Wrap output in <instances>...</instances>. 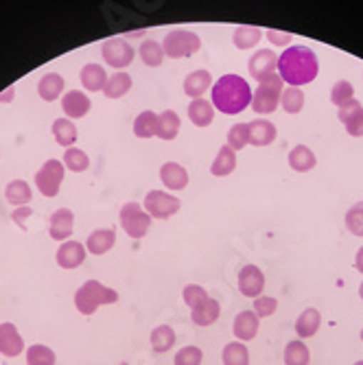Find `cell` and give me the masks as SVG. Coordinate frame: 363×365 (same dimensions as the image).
Listing matches in <instances>:
<instances>
[{"label": "cell", "mask_w": 363, "mask_h": 365, "mask_svg": "<svg viewBox=\"0 0 363 365\" xmlns=\"http://www.w3.org/2000/svg\"><path fill=\"white\" fill-rule=\"evenodd\" d=\"M79 79L88 92H103L106 81H108V73L101 63H86L79 73Z\"/></svg>", "instance_id": "603a6c76"}, {"label": "cell", "mask_w": 363, "mask_h": 365, "mask_svg": "<svg viewBox=\"0 0 363 365\" xmlns=\"http://www.w3.org/2000/svg\"><path fill=\"white\" fill-rule=\"evenodd\" d=\"M278 77L293 88L311 83L319 73L317 55L309 46H289L278 55Z\"/></svg>", "instance_id": "6da1fadb"}, {"label": "cell", "mask_w": 363, "mask_h": 365, "mask_svg": "<svg viewBox=\"0 0 363 365\" xmlns=\"http://www.w3.org/2000/svg\"><path fill=\"white\" fill-rule=\"evenodd\" d=\"M278 309V300L272 295H258L254 297V313L258 315V319L262 317H272Z\"/></svg>", "instance_id": "7dc6e473"}, {"label": "cell", "mask_w": 363, "mask_h": 365, "mask_svg": "<svg viewBox=\"0 0 363 365\" xmlns=\"http://www.w3.org/2000/svg\"><path fill=\"white\" fill-rule=\"evenodd\" d=\"M359 295H361V300H363V282L359 284Z\"/></svg>", "instance_id": "db71d44e"}, {"label": "cell", "mask_w": 363, "mask_h": 365, "mask_svg": "<svg viewBox=\"0 0 363 365\" xmlns=\"http://www.w3.org/2000/svg\"><path fill=\"white\" fill-rule=\"evenodd\" d=\"M33 215V208H29V206H20V208H16L14 212H11V219H14V223L18 225V227H22L24 230V223H26V219Z\"/></svg>", "instance_id": "681fc988"}, {"label": "cell", "mask_w": 363, "mask_h": 365, "mask_svg": "<svg viewBox=\"0 0 363 365\" xmlns=\"http://www.w3.org/2000/svg\"><path fill=\"white\" fill-rule=\"evenodd\" d=\"M339 120L344 123L348 136L352 138H361L363 136V106L352 98L346 106L339 108Z\"/></svg>", "instance_id": "9a60e30c"}, {"label": "cell", "mask_w": 363, "mask_h": 365, "mask_svg": "<svg viewBox=\"0 0 363 365\" xmlns=\"http://www.w3.org/2000/svg\"><path fill=\"white\" fill-rule=\"evenodd\" d=\"M354 269L359 272V274H363V247L357 252V256H354Z\"/></svg>", "instance_id": "816d5d0a"}, {"label": "cell", "mask_w": 363, "mask_h": 365, "mask_svg": "<svg viewBox=\"0 0 363 365\" xmlns=\"http://www.w3.org/2000/svg\"><path fill=\"white\" fill-rule=\"evenodd\" d=\"M206 297H208V291L200 284H186L182 291V300L188 309H195L197 304H202Z\"/></svg>", "instance_id": "bcb514c9"}, {"label": "cell", "mask_w": 363, "mask_h": 365, "mask_svg": "<svg viewBox=\"0 0 363 365\" xmlns=\"http://www.w3.org/2000/svg\"><path fill=\"white\" fill-rule=\"evenodd\" d=\"M354 365H363V361H357V363H354Z\"/></svg>", "instance_id": "11a10c76"}, {"label": "cell", "mask_w": 363, "mask_h": 365, "mask_svg": "<svg viewBox=\"0 0 363 365\" xmlns=\"http://www.w3.org/2000/svg\"><path fill=\"white\" fill-rule=\"evenodd\" d=\"M221 315V304L215 300V297H206L202 304H197L195 309H190V322L195 326H213Z\"/></svg>", "instance_id": "7402d4cb"}, {"label": "cell", "mask_w": 363, "mask_h": 365, "mask_svg": "<svg viewBox=\"0 0 363 365\" xmlns=\"http://www.w3.org/2000/svg\"><path fill=\"white\" fill-rule=\"evenodd\" d=\"M63 167L73 171V173H83L90 169V158L86 151L77 149V147H71L63 151Z\"/></svg>", "instance_id": "ab89813d"}, {"label": "cell", "mask_w": 363, "mask_h": 365, "mask_svg": "<svg viewBox=\"0 0 363 365\" xmlns=\"http://www.w3.org/2000/svg\"><path fill=\"white\" fill-rule=\"evenodd\" d=\"M160 180H162L164 188L184 190L188 186V171L180 162H164L160 167Z\"/></svg>", "instance_id": "e0dca14e"}, {"label": "cell", "mask_w": 363, "mask_h": 365, "mask_svg": "<svg viewBox=\"0 0 363 365\" xmlns=\"http://www.w3.org/2000/svg\"><path fill=\"white\" fill-rule=\"evenodd\" d=\"M63 77L57 75V73H46L40 81H38V94L42 96V101L46 103H53L61 96L63 92Z\"/></svg>", "instance_id": "f1b7e54d"}, {"label": "cell", "mask_w": 363, "mask_h": 365, "mask_svg": "<svg viewBox=\"0 0 363 365\" xmlns=\"http://www.w3.org/2000/svg\"><path fill=\"white\" fill-rule=\"evenodd\" d=\"M311 363V352L302 339L289 341L285 348V365H309Z\"/></svg>", "instance_id": "8d00e7d4"}, {"label": "cell", "mask_w": 363, "mask_h": 365, "mask_svg": "<svg viewBox=\"0 0 363 365\" xmlns=\"http://www.w3.org/2000/svg\"><path fill=\"white\" fill-rule=\"evenodd\" d=\"M262 289H265V274L256 264H245L239 272V291L245 297H258Z\"/></svg>", "instance_id": "4fadbf2b"}, {"label": "cell", "mask_w": 363, "mask_h": 365, "mask_svg": "<svg viewBox=\"0 0 363 365\" xmlns=\"http://www.w3.org/2000/svg\"><path fill=\"white\" fill-rule=\"evenodd\" d=\"M223 365H250V350L243 341H232L223 348Z\"/></svg>", "instance_id": "74e56055"}, {"label": "cell", "mask_w": 363, "mask_h": 365, "mask_svg": "<svg viewBox=\"0 0 363 365\" xmlns=\"http://www.w3.org/2000/svg\"><path fill=\"white\" fill-rule=\"evenodd\" d=\"M202 48V40L197 33L188 31V29H173L164 36L162 42V51L164 57H171V59H182V57H190L197 51Z\"/></svg>", "instance_id": "5b68a950"}, {"label": "cell", "mask_w": 363, "mask_h": 365, "mask_svg": "<svg viewBox=\"0 0 363 365\" xmlns=\"http://www.w3.org/2000/svg\"><path fill=\"white\" fill-rule=\"evenodd\" d=\"M24 352V339L11 322L0 324V354L14 359Z\"/></svg>", "instance_id": "5bb4252c"}, {"label": "cell", "mask_w": 363, "mask_h": 365, "mask_svg": "<svg viewBox=\"0 0 363 365\" xmlns=\"http://www.w3.org/2000/svg\"><path fill=\"white\" fill-rule=\"evenodd\" d=\"M227 147L232 151H241L250 145V125L247 123H237L227 129Z\"/></svg>", "instance_id": "60d3db41"}, {"label": "cell", "mask_w": 363, "mask_h": 365, "mask_svg": "<svg viewBox=\"0 0 363 365\" xmlns=\"http://www.w3.org/2000/svg\"><path fill=\"white\" fill-rule=\"evenodd\" d=\"M73 230H75V215L73 210L68 208H59L51 215V221H48V235L53 241H68L71 235H73Z\"/></svg>", "instance_id": "8fae6325"}, {"label": "cell", "mask_w": 363, "mask_h": 365, "mask_svg": "<svg viewBox=\"0 0 363 365\" xmlns=\"http://www.w3.org/2000/svg\"><path fill=\"white\" fill-rule=\"evenodd\" d=\"M258 326H260V319L254 311H241L232 322V333L239 341L245 344L258 335Z\"/></svg>", "instance_id": "ac0fdd59"}, {"label": "cell", "mask_w": 363, "mask_h": 365, "mask_svg": "<svg viewBox=\"0 0 363 365\" xmlns=\"http://www.w3.org/2000/svg\"><path fill=\"white\" fill-rule=\"evenodd\" d=\"M188 118L195 127H208L215 120V108L206 98H193L188 106Z\"/></svg>", "instance_id": "83f0119b"}, {"label": "cell", "mask_w": 363, "mask_h": 365, "mask_svg": "<svg viewBox=\"0 0 363 365\" xmlns=\"http://www.w3.org/2000/svg\"><path fill=\"white\" fill-rule=\"evenodd\" d=\"M151 348H153V352H158V354H164V352H169L173 346H175V330L171 328V326H167V324H160V326H155L153 330H151Z\"/></svg>", "instance_id": "1f68e13d"}, {"label": "cell", "mask_w": 363, "mask_h": 365, "mask_svg": "<svg viewBox=\"0 0 363 365\" xmlns=\"http://www.w3.org/2000/svg\"><path fill=\"white\" fill-rule=\"evenodd\" d=\"M235 169H237V151H232L227 145H223L217 151V155H215V160L210 164V173L215 178H225V175L232 173Z\"/></svg>", "instance_id": "484cf974"}, {"label": "cell", "mask_w": 363, "mask_h": 365, "mask_svg": "<svg viewBox=\"0 0 363 365\" xmlns=\"http://www.w3.org/2000/svg\"><path fill=\"white\" fill-rule=\"evenodd\" d=\"M92 108L90 96L81 90H71L61 96V110L68 118H83Z\"/></svg>", "instance_id": "2e32d148"}, {"label": "cell", "mask_w": 363, "mask_h": 365, "mask_svg": "<svg viewBox=\"0 0 363 365\" xmlns=\"http://www.w3.org/2000/svg\"><path fill=\"white\" fill-rule=\"evenodd\" d=\"M118 219H121L123 230L127 232V237H131V239H143V237H147V232L151 227V221H153L147 215V210L140 204H136V202L125 204L121 208Z\"/></svg>", "instance_id": "8992f818"}, {"label": "cell", "mask_w": 363, "mask_h": 365, "mask_svg": "<svg viewBox=\"0 0 363 365\" xmlns=\"http://www.w3.org/2000/svg\"><path fill=\"white\" fill-rule=\"evenodd\" d=\"M352 98H354V86L346 79H339L331 90V103L337 106V110H339L342 106L352 101Z\"/></svg>", "instance_id": "ee69618b"}, {"label": "cell", "mask_w": 363, "mask_h": 365, "mask_svg": "<svg viewBox=\"0 0 363 365\" xmlns=\"http://www.w3.org/2000/svg\"><path fill=\"white\" fill-rule=\"evenodd\" d=\"M276 68H278V55L270 48L256 51L247 61V71L256 81H262V79L276 75Z\"/></svg>", "instance_id": "30bf717a"}, {"label": "cell", "mask_w": 363, "mask_h": 365, "mask_svg": "<svg viewBox=\"0 0 363 365\" xmlns=\"http://www.w3.org/2000/svg\"><path fill=\"white\" fill-rule=\"evenodd\" d=\"M57 356L48 346L36 344L26 348V365H55Z\"/></svg>", "instance_id": "b9f144b4"}, {"label": "cell", "mask_w": 363, "mask_h": 365, "mask_svg": "<svg viewBox=\"0 0 363 365\" xmlns=\"http://www.w3.org/2000/svg\"><path fill=\"white\" fill-rule=\"evenodd\" d=\"M138 55H140L143 63L149 66V68H158V66H162V61H164L162 44L155 40H145L138 48Z\"/></svg>", "instance_id": "f35d334b"}, {"label": "cell", "mask_w": 363, "mask_h": 365, "mask_svg": "<svg viewBox=\"0 0 363 365\" xmlns=\"http://www.w3.org/2000/svg\"><path fill=\"white\" fill-rule=\"evenodd\" d=\"M180 116L173 110H164L160 112V129H158V138L162 140H175L180 134Z\"/></svg>", "instance_id": "d590c367"}, {"label": "cell", "mask_w": 363, "mask_h": 365, "mask_svg": "<svg viewBox=\"0 0 363 365\" xmlns=\"http://www.w3.org/2000/svg\"><path fill=\"white\" fill-rule=\"evenodd\" d=\"M86 254H88V250H86L83 243H79V241H63L59 245L57 254H55V260H57V264H59L61 269H77V267H81V264H83Z\"/></svg>", "instance_id": "7c38bea8"}, {"label": "cell", "mask_w": 363, "mask_h": 365, "mask_svg": "<svg viewBox=\"0 0 363 365\" xmlns=\"http://www.w3.org/2000/svg\"><path fill=\"white\" fill-rule=\"evenodd\" d=\"M101 55L110 68H127L134 61L136 51L131 48V44L125 38H110L101 46Z\"/></svg>", "instance_id": "9c48e42d"}, {"label": "cell", "mask_w": 363, "mask_h": 365, "mask_svg": "<svg viewBox=\"0 0 363 365\" xmlns=\"http://www.w3.org/2000/svg\"><path fill=\"white\" fill-rule=\"evenodd\" d=\"M66 178V167L59 160H46L42 169L36 173V186L44 197H57L61 182Z\"/></svg>", "instance_id": "ba28073f"}, {"label": "cell", "mask_w": 363, "mask_h": 365, "mask_svg": "<svg viewBox=\"0 0 363 365\" xmlns=\"http://www.w3.org/2000/svg\"><path fill=\"white\" fill-rule=\"evenodd\" d=\"M147 215L151 219H171L173 215L180 212L182 208V202L180 197L171 195V192H164V190H149L147 197H145V206Z\"/></svg>", "instance_id": "52a82bcc"}, {"label": "cell", "mask_w": 363, "mask_h": 365, "mask_svg": "<svg viewBox=\"0 0 363 365\" xmlns=\"http://www.w3.org/2000/svg\"><path fill=\"white\" fill-rule=\"evenodd\" d=\"M247 125H250V145H254V147H267L278 136V129L272 120L256 118Z\"/></svg>", "instance_id": "ffe728a7"}, {"label": "cell", "mask_w": 363, "mask_h": 365, "mask_svg": "<svg viewBox=\"0 0 363 365\" xmlns=\"http://www.w3.org/2000/svg\"><path fill=\"white\" fill-rule=\"evenodd\" d=\"M305 103H307V96L300 88H285L282 94H280V108L287 112V114H300L305 110Z\"/></svg>", "instance_id": "d6a6232c"}, {"label": "cell", "mask_w": 363, "mask_h": 365, "mask_svg": "<svg viewBox=\"0 0 363 365\" xmlns=\"http://www.w3.org/2000/svg\"><path fill=\"white\" fill-rule=\"evenodd\" d=\"M145 31H131V33H127V38H140Z\"/></svg>", "instance_id": "f5cc1de1"}, {"label": "cell", "mask_w": 363, "mask_h": 365, "mask_svg": "<svg viewBox=\"0 0 363 365\" xmlns=\"http://www.w3.org/2000/svg\"><path fill=\"white\" fill-rule=\"evenodd\" d=\"M53 136H55L57 145L71 149L77 143L79 131H77V125L71 118H57V120H53Z\"/></svg>", "instance_id": "f546056e"}, {"label": "cell", "mask_w": 363, "mask_h": 365, "mask_svg": "<svg viewBox=\"0 0 363 365\" xmlns=\"http://www.w3.org/2000/svg\"><path fill=\"white\" fill-rule=\"evenodd\" d=\"M322 326V313L317 309H305L298 319H295V333L305 341L309 337H313Z\"/></svg>", "instance_id": "d4e9b609"}, {"label": "cell", "mask_w": 363, "mask_h": 365, "mask_svg": "<svg viewBox=\"0 0 363 365\" xmlns=\"http://www.w3.org/2000/svg\"><path fill=\"white\" fill-rule=\"evenodd\" d=\"M265 38H267L274 46H285V48H289V46H291V40H293L291 33H287V31H278V29H270V31H265Z\"/></svg>", "instance_id": "c3c4849f"}, {"label": "cell", "mask_w": 363, "mask_h": 365, "mask_svg": "<svg viewBox=\"0 0 363 365\" xmlns=\"http://www.w3.org/2000/svg\"><path fill=\"white\" fill-rule=\"evenodd\" d=\"M116 245V230L114 227H101L94 230L86 239V250L94 256H103Z\"/></svg>", "instance_id": "d6986e66"}, {"label": "cell", "mask_w": 363, "mask_h": 365, "mask_svg": "<svg viewBox=\"0 0 363 365\" xmlns=\"http://www.w3.org/2000/svg\"><path fill=\"white\" fill-rule=\"evenodd\" d=\"M158 129H160V114H155L151 110L140 112L134 120V134L143 140L158 138Z\"/></svg>", "instance_id": "4316f807"}, {"label": "cell", "mask_w": 363, "mask_h": 365, "mask_svg": "<svg viewBox=\"0 0 363 365\" xmlns=\"http://www.w3.org/2000/svg\"><path fill=\"white\" fill-rule=\"evenodd\" d=\"M346 227L350 235L363 239V202H357L346 212Z\"/></svg>", "instance_id": "7bdbcfd3"}, {"label": "cell", "mask_w": 363, "mask_h": 365, "mask_svg": "<svg viewBox=\"0 0 363 365\" xmlns=\"http://www.w3.org/2000/svg\"><path fill=\"white\" fill-rule=\"evenodd\" d=\"M5 197H7V202L11 206H18L20 208V206H29L31 197H33V190H31V186L24 180H14V182L7 184Z\"/></svg>", "instance_id": "836d02e7"}, {"label": "cell", "mask_w": 363, "mask_h": 365, "mask_svg": "<svg viewBox=\"0 0 363 365\" xmlns=\"http://www.w3.org/2000/svg\"><path fill=\"white\" fill-rule=\"evenodd\" d=\"M285 81L276 75L267 77V79H262L258 81L254 94H252V110L258 114V116H267V114H274L278 108H280V94H282V88Z\"/></svg>", "instance_id": "277c9868"}, {"label": "cell", "mask_w": 363, "mask_h": 365, "mask_svg": "<svg viewBox=\"0 0 363 365\" xmlns=\"http://www.w3.org/2000/svg\"><path fill=\"white\" fill-rule=\"evenodd\" d=\"M204 361V352L202 348L197 346H186L182 350H178L175 359H173V365H202Z\"/></svg>", "instance_id": "f6af8a7d"}, {"label": "cell", "mask_w": 363, "mask_h": 365, "mask_svg": "<svg viewBox=\"0 0 363 365\" xmlns=\"http://www.w3.org/2000/svg\"><path fill=\"white\" fill-rule=\"evenodd\" d=\"M210 103L221 114H241L252 103V88L241 75H223L217 79V83H213Z\"/></svg>", "instance_id": "7a4b0ae2"}, {"label": "cell", "mask_w": 363, "mask_h": 365, "mask_svg": "<svg viewBox=\"0 0 363 365\" xmlns=\"http://www.w3.org/2000/svg\"><path fill=\"white\" fill-rule=\"evenodd\" d=\"M361 341H363V330H361Z\"/></svg>", "instance_id": "9f6ffc18"}, {"label": "cell", "mask_w": 363, "mask_h": 365, "mask_svg": "<svg viewBox=\"0 0 363 365\" xmlns=\"http://www.w3.org/2000/svg\"><path fill=\"white\" fill-rule=\"evenodd\" d=\"M213 90V75L204 68L193 71L186 79H184V94L190 98H204V94Z\"/></svg>", "instance_id": "44dd1931"}, {"label": "cell", "mask_w": 363, "mask_h": 365, "mask_svg": "<svg viewBox=\"0 0 363 365\" xmlns=\"http://www.w3.org/2000/svg\"><path fill=\"white\" fill-rule=\"evenodd\" d=\"M315 164H317V158L307 145H298L289 151V167L295 173H309L315 169Z\"/></svg>", "instance_id": "cb8c5ba5"}, {"label": "cell", "mask_w": 363, "mask_h": 365, "mask_svg": "<svg viewBox=\"0 0 363 365\" xmlns=\"http://www.w3.org/2000/svg\"><path fill=\"white\" fill-rule=\"evenodd\" d=\"M262 33L258 26H250V24H241V26H237L235 29V33H232V44L239 48V51H250L252 46H256L260 40H262Z\"/></svg>", "instance_id": "4dcf8cb0"}, {"label": "cell", "mask_w": 363, "mask_h": 365, "mask_svg": "<svg viewBox=\"0 0 363 365\" xmlns=\"http://www.w3.org/2000/svg\"><path fill=\"white\" fill-rule=\"evenodd\" d=\"M131 86H134L131 77H129L127 73L118 71V73H114V75L108 77L106 88H103V94H106L108 98H121V96H125V94L131 90Z\"/></svg>", "instance_id": "e575fe53"}, {"label": "cell", "mask_w": 363, "mask_h": 365, "mask_svg": "<svg viewBox=\"0 0 363 365\" xmlns=\"http://www.w3.org/2000/svg\"><path fill=\"white\" fill-rule=\"evenodd\" d=\"M14 96H16V88H7L5 92H0V103H11L14 101Z\"/></svg>", "instance_id": "f907efd6"}, {"label": "cell", "mask_w": 363, "mask_h": 365, "mask_svg": "<svg viewBox=\"0 0 363 365\" xmlns=\"http://www.w3.org/2000/svg\"><path fill=\"white\" fill-rule=\"evenodd\" d=\"M116 302H118V291L101 284L98 280H86L75 293V307L81 315H92L96 313L98 307L116 304Z\"/></svg>", "instance_id": "3957f363"}]
</instances>
